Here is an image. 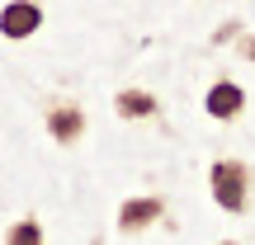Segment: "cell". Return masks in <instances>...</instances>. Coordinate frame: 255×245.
Here are the masks:
<instances>
[{
  "label": "cell",
  "mask_w": 255,
  "mask_h": 245,
  "mask_svg": "<svg viewBox=\"0 0 255 245\" xmlns=\"http://www.w3.org/2000/svg\"><path fill=\"white\" fill-rule=\"evenodd\" d=\"M5 245H43V227H38V222H14Z\"/></svg>",
  "instance_id": "cell-7"
},
{
  "label": "cell",
  "mask_w": 255,
  "mask_h": 245,
  "mask_svg": "<svg viewBox=\"0 0 255 245\" xmlns=\"http://www.w3.org/2000/svg\"><path fill=\"white\" fill-rule=\"evenodd\" d=\"M241 104H246V94H241L232 81H222V85L208 90V113H213V118H237Z\"/></svg>",
  "instance_id": "cell-4"
},
{
  "label": "cell",
  "mask_w": 255,
  "mask_h": 245,
  "mask_svg": "<svg viewBox=\"0 0 255 245\" xmlns=\"http://www.w3.org/2000/svg\"><path fill=\"white\" fill-rule=\"evenodd\" d=\"M47 127H52L57 142H76V137L85 132V118L76 104H52V113H47Z\"/></svg>",
  "instance_id": "cell-3"
},
{
  "label": "cell",
  "mask_w": 255,
  "mask_h": 245,
  "mask_svg": "<svg viewBox=\"0 0 255 245\" xmlns=\"http://www.w3.org/2000/svg\"><path fill=\"white\" fill-rule=\"evenodd\" d=\"M119 113H123V118H151V113H156V99L146 90H123L119 94Z\"/></svg>",
  "instance_id": "cell-6"
},
{
  "label": "cell",
  "mask_w": 255,
  "mask_h": 245,
  "mask_svg": "<svg viewBox=\"0 0 255 245\" xmlns=\"http://www.w3.org/2000/svg\"><path fill=\"white\" fill-rule=\"evenodd\" d=\"M156 217H161V203H156V198H132V203H123L119 227L123 231H137V227H151Z\"/></svg>",
  "instance_id": "cell-5"
},
{
  "label": "cell",
  "mask_w": 255,
  "mask_h": 245,
  "mask_svg": "<svg viewBox=\"0 0 255 245\" xmlns=\"http://www.w3.org/2000/svg\"><path fill=\"white\" fill-rule=\"evenodd\" d=\"M38 24H43L38 0H9L0 9V33L5 38H28V33H38Z\"/></svg>",
  "instance_id": "cell-2"
},
{
  "label": "cell",
  "mask_w": 255,
  "mask_h": 245,
  "mask_svg": "<svg viewBox=\"0 0 255 245\" xmlns=\"http://www.w3.org/2000/svg\"><path fill=\"white\" fill-rule=\"evenodd\" d=\"M213 198H218L227 212L246 208V170H241L237 161H218L213 165Z\"/></svg>",
  "instance_id": "cell-1"
}]
</instances>
